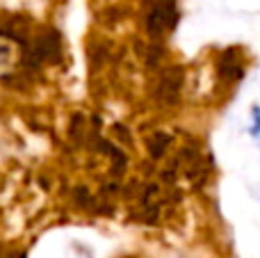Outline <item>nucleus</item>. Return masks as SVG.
<instances>
[{"label":"nucleus","instance_id":"nucleus-1","mask_svg":"<svg viewBox=\"0 0 260 258\" xmlns=\"http://www.w3.org/2000/svg\"><path fill=\"white\" fill-rule=\"evenodd\" d=\"M18 59H21L18 46L9 37H0V78L9 76L18 67Z\"/></svg>","mask_w":260,"mask_h":258}]
</instances>
